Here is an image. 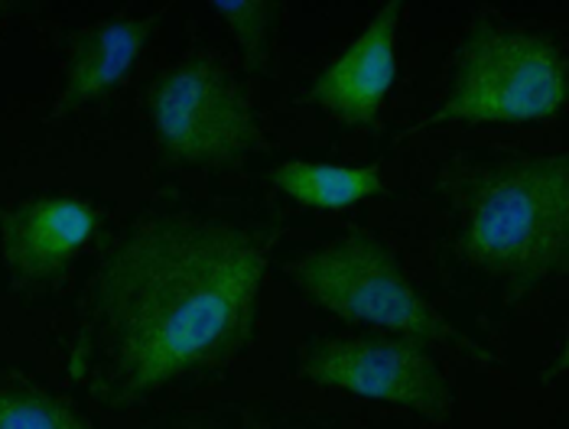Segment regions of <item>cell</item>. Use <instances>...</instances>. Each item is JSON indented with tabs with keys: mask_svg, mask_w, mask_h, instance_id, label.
<instances>
[{
	"mask_svg": "<svg viewBox=\"0 0 569 429\" xmlns=\"http://www.w3.org/2000/svg\"><path fill=\"white\" fill-rule=\"evenodd\" d=\"M270 241L216 218H153L104 258L86 351L118 397H140L231 358L251 332Z\"/></svg>",
	"mask_w": 569,
	"mask_h": 429,
	"instance_id": "6da1fadb",
	"label": "cell"
},
{
	"mask_svg": "<svg viewBox=\"0 0 569 429\" xmlns=\"http://www.w3.org/2000/svg\"><path fill=\"white\" fill-rule=\"evenodd\" d=\"M567 248L569 163L563 153L515 160L476 186L459 228L466 263L511 283H540L567 263Z\"/></svg>",
	"mask_w": 569,
	"mask_h": 429,
	"instance_id": "7a4b0ae2",
	"label": "cell"
},
{
	"mask_svg": "<svg viewBox=\"0 0 569 429\" xmlns=\"http://www.w3.org/2000/svg\"><path fill=\"white\" fill-rule=\"evenodd\" d=\"M567 56L543 33L518 27H479L456 56L449 91L433 124L530 128L567 104Z\"/></svg>",
	"mask_w": 569,
	"mask_h": 429,
	"instance_id": "3957f363",
	"label": "cell"
},
{
	"mask_svg": "<svg viewBox=\"0 0 569 429\" xmlns=\"http://www.w3.org/2000/svg\"><path fill=\"white\" fill-rule=\"evenodd\" d=\"M290 277L309 302L339 319L375 326L417 345L449 336L446 319L410 283L388 245L365 231L309 248L293 260Z\"/></svg>",
	"mask_w": 569,
	"mask_h": 429,
	"instance_id": "277c9868",
	"label": "cell"
},
{
	"mask_svg": "<svg viewBox=\"0 0 569 429\" xmlns=\"http://www.w3.org/2000/svg\"><path fill=\"white\" fill-rule=\"evenodd\" d=\"M147 118L163 157L192 170L234 163L261 140L244 91L212 56H189L163 72L150 88Z\"/></svg>",
	"mask_w": 569,
	"mask_h": 429,
	"instance_id": "5b68a950",
	"label": "cell"
},
{
	"mask_svg": "<svg viewBox=\"0 0 569 429\" xmlns=\"http://www.w3.org/2000/svg\"><path fill=\"white\" fill-rule=\"evenodd\" d=\"M300 378L365 400L446 420L456 407L442 368L407 339H319L300 355Z\"/></svg>",
	"mask_w": 569,
	"mask_h": 429,
	"instance_id": "8992f818",
	"label": "cell"
},
{
	"mask_svg": "<svg viewBox=\"0 0 569 429\" xmlns=\"http://www.w3.org/2000/svg\"><path fill=\"white\" fill-rule=\"evenodd\" d=\"M403 7L385 3L368 27L339 56H332L312 82V101L342 124H368L385 108L397 82Z\"/></svg>",
	"mask_w": 569,
	"mask_h": 429,
	"instance_id": "52a82bcc",
	"label": "cell"
},
{
	"mask_svg": "<svg viewBox=\"0 0 569 429\" xmlns=\"http://www.w3.org/2000/svg\"><path fill=\"white\" fill-rule=\"evenodd\" d=\"M98 212L82 196L43 192L17 202L0 218V251L20 283H43L62 273L91 245Z\"/></svg>",
	"mask_w": 569,
	"mask_h": 429,
	"instance_id": "ba28073f",
	"label": "cell"
},
{
	"mask_svg": "<svg viewBox=\"0 0 569 429\" xmlns=\"http://www.w3.org/2000/svg\"><path fill=\"white\" fill-rule=\"evenodd\" d=\"M150 40V20L114 17L82 30L66 59L62 101L66 108H86L118 88L137 66L143 46Z\"/></svg>",
	"mask_w": 569,
	"mask_h": 429,
	"instance_id": "9c48e42d",
	"label": "cell"
},
{
	"mask_svg": "<svg viewBox=\"0 0 569 429\" xmlns=\"http://www.w3.org/2000/svg\"><path fill=\"white\" fill-rule=\"evenodd\" d=\"M273 186L297 206L307 209H351L381 196L385 182L375 167L349 163H319V160H287L273 170Z\"/></svg>",
	"mask_w": 569,
	"mask_h": 429,
	"instance_id": "30bf717a",
	"label": "cell"
},
{
	"mask_svg": "<svg viewBox=\"0 0 569 429\" xmlns=\"http://www.w3.org/2000/svg\"><path fill=\"white\" fill-rule=\"evenodd\" d=\"M0 429H94L66 400L23 381H0Z\"/></svg>",
	"mask_w": 569,
	"mask_h": 429,
	"instance_id": "8fae6325",
	"label": "cell"
},
{
	"mask_svg": "<svg viewBox=\"0 0 569 429\" xmlns=\"http://www.w3.org/2000/svg\"><path fill=\"white\" fill-rule=\"evenodd\" d=\"M216 13L228 23V30L234 33L238 46L244 49L248 62L258 66L267 52L270 43V30H273V20H277V7L267 3V0H219L212 3Z\"/></svg>",
	"mask_w": 569,
	"mask_h": 429,
	"instance_id": "7c38bea8",
	"label": "cell"
},
{
	"mask_svg": "<svg viewBox=\"0 0 569 429\" xmlns=\"http://www.w3.org/2000/svg\"><path fill=\"white\" fill-rule=\"evenodd\" d=\"M7 13H10V3H3V0H0V20H3Z\"/></svg>",
	"mask_w": 569,
	"mask_h": 429,
	"instance_id": "4fadbf2b",
	"label": "cell"
}]
</instances>
